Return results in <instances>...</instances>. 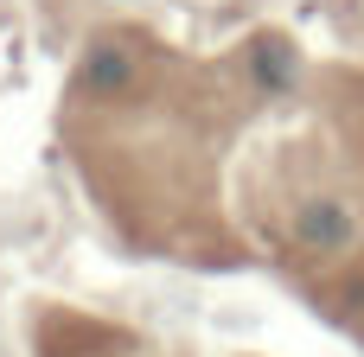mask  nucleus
Returning a JSON list of instances; mask_svg holds the SVG:
<instances>
[{"instance_id": "obj_2", "label": "nucleus", "mask_w": 364, "mask_h": 357, "mask_svg": "<svg viewBox=\"0 0 364 357\" xmlns=\"http://www.w3.org/2000/svg\"><path fill=\"white\" fill-rule=\"evenodd\" d=\"M83 83H90L96 96H122V89H134V83H141V64H134V51H128V45L102 38V45H90V57H83Z\"/></svg>"}, {"instance_id": "obj_1", "label": "nucleus", "mask_w": 364, "mask_h": 357, "mask_svg": "<svg viewBox=\"0 0 364 357\" xmlns=\"http://www.w3.org/2000/svg\"><path fill=\"white\" fill-rule=\"evenodd\" d=\"M358 236H364L358 211H352L346 198H307V204L294 211V243L314 249V256H346Z\"/></svg>"}, {"instance_id": "obj_3", "label": "nucleus", "mask_w": 364, "mask_h": 357, "mask_svg": "<svg viewBox=\"0 0 364 357\" xmlns=\"http://www.w3.org/2000/svg\"><path fill=\"white\" fill-rule=\"evenodd\" d=\"M256 77H262L269 89H288V77H294V51H288L282 38H262V45H256Z\"/></svg>"}]
</instances>
